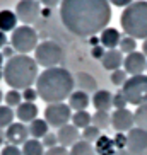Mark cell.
Instances as JSON below:
<instances>
[{
	"instance_id": "bcb514c9",
	"label": "cell",
	"mask_w": 147,
	"mask_h": 155,
	"mask_svg": "<svg viewBox=\"0 0 147 155\" xmlns=\"http://www.w3.org/2000/svg\"><path fill=\"white\" fill-rule=\"evenodd\" d=\"M4 140H5V131L2 130V128H0V145L4 143Z\"/></svg>"
},
{
	"instance_id": "7c38bea8",
	"label": "cell",
	"mask_w": 147,
	"mask_h": 155,
	"mask_svg": "<svg viewBox=\"0 0 147 155\" xmlns=\"http://www.w3.org/2000/svg\"><path fill=\"white\" fill-rule=\"evenodd\" d=\"M133 124H135L133 113H130L128 109H115V113L111 114V126L118 133L133 130Z\"/></svg>"
},
{
	"instance_id": "60d3db41",
	"label": "cell",
	"mask_w": 147,
	"mask_h": 155,
	"mask_svg": "<svg viewBox=\"0 0 147 155\" xmlns=\"http://www.w3.org/2000/svg\"><path fill=\"white\" fill-rule=\"evenodd\" d=\"M39 4L45 5L46 9H53V7H56L58 4H62V0H39Z\"/></svg>"
},
{
	"instance_id": "30bf717a",
	"label": "cell",
	"mask_w": 147,
	"mask_h": 155,
	"mask_svg": "<svg viewBox=\"0 0 147 155\" xmlns=\"http://www.w3.org/2000/svg\"><path fill=\"white\" fill-rule=\"evenodd\" d=\"M127 150L130 155H147V131L133 128L127 135Z\"/></svg>"
},
{
	"instance_id": "e0dca14e",
	"label": "cell",
	"mask_w": 147,
	"mask_h": 155,
	"mask_svg": "<svg viewBox=\"0 0 147 155\" xmlns=\"http://www.w3.org/2000/svg\"><path fill=\"white\" fill-rule=\"evenodd\" d=\"M92 104L97 111H106L108 113V109L113 106V94L110 91H104V89L96 91L94 96H92Z\"/></svg>"
},
{
	"instance_id": "f5cc1de1",
	"label": "cell",
	"mask_w": 147,
	"mask_h": 155,
	"mask_svg": "<svg viewBox=\"0 0 147 155\" xmlns=\"http://www.w3.org/2000/svg\"><path fill=\"white\" fill-rule=\"evenodd\" d=\"M2 99H4V94H2V91H0V102H2Z\"/></svg>"
},
{
	"instance_id": "484cf974",
	"label": "cell",
	"mask_w": 147,
	"mask_h": 155,
	"mask_svg": "<svg viewBox=\"0 0 147 155\" xmlns=\"http://www.w3.org/2000/svg\"><path fill=\"white\" fill-rule=\"evenodd\" d=\"M70 155H96V150H94L92 143H89V141H86V140H79L77 143L72 147Z\"/></svg>"
},
{
	"instance_id": "7dc6e473",
	"label": "cell",
	"mask_w": 147,
	"mask_h": 155,
	"mask_svg": "<svg viewBox=\"0 0 147 155\" xmlns=\"http://www.w3.org/2000/svg\"><path fill=\"white\" fill-rule=\"evenodd\" d=\"M115 155H130V153H128V150L125 148V150H116V153H115Z\"/></svg>"
},
{
	"instance_id": "1f68e13d",
	"label": "cell",
	"mask_w": 147,
	"mask_h": 155,
	"mask_svg": "<svg viewBox=\"0 0 147 155\" xmlns=\"http://www.w3.org/2000/svg\"><path fill=\"white\" fill-rule=\"evenodd\" d=\"M118 46H120V51H121V53L130 55V53H133V51H135V48H137V41H135L133 38L125 36V38H121V41H120Z\"/></svg>"
},
{
	"instance_id": "4dcf8cb0",
	"label": "cell",
	"mask_w": 147,
	"mask_h": 155,
	"mask_svg": "<svg viewBox=\"0 0 147 155\" xmlns=\"http://www.w3.org/2000/svg\"><path fill=\"white\" fill-rule=\"evenodd\" d=\"M82 140H86V141H89V143H96L97 141V138L101 137V130H97L96 126H87L86 130H82Z\"/></svg>"
},
{
	"instance_id": "9a60e30c",
	"label": "cell",
	"mask_w": 147,
	"mask_h": 155,
	"mask_svg": "<svg viewBox=\"0 0 147 155\" xmlns=\"http://www.w3.org/2000/svg\"><path fill=\"white\" fill-rule=\"evenodd\" d=\"M121 41V36H120V31L115 28H106L99 36V43H101L103 48H108V50H116V46Z\"/></svg>"
},
{
	"instance_id": "5bb4252c",
	"label": "cell",
	"mask_w": 147,
	"mask_h": 155,
	"mask_svg": "<svg viewBox=\"0 0 147 155\" xmlns=\"http://www.w3.org/2000/svg\"><path fill=\"white\" fill-rule=\"evenodd\" d=\"M56 138H58V145L67 148V147H74L77 143L79 138H80V133H79V130L74 124H65V126H62L58 130Z\"/></svg>"
},
{
	"instance_id": "816d5d0a",
	"label": "cell",
	"mask_w": 147,
	"mask_h": 155,
	"mask_svg": "<svg viewBox=\"0 0 147 155\" xmlns=\"http://www.w3.org/2000/svg\"><path fill=\"white\" fill-rule=\"evenodd\" d=\"M0 78H4V70H0Z\"/></svg>"
},
{
	"instance_id": "2e32d148",
	"label": "cell",
	"mask_w": 147,
	"mask_h": 155,
	"mask_svg": "<svg viewBox=\"0 0 147 155\" xmlns=\"http://www.w3.org/2000/svg\"><path fill=\"white\" fill-rule=\"evenodd\" d=\"M123 55H121V51L120 50H108L104 53V56L101 58V63L106 70H111V72H115V70H120L121 63H123Z\"/></svg>"
},
{
	"instance_id": "f6af8a7d",
	"label": "cell",
	"mask_w": 147,
	"mask_h": 155,
	"mask_svg": "<svg viewBox=\"0 0 147 155\" xmlns=\"http://www.w3.org/2000/svg\"><path fill=\"white\" fill-rule=\"evenodd\" d=\"M91 45H92V46H97V45H101V43H99V39H97L96 36H92V38H91Z\"/></svg>"
},
{
	"instance_id": "4316f807",
	"label": "cell",
	"mask_w": 147,
	"mask_h": 155,
	"mask_svg": "<svg viewBox=\"0 0 147 155\" xmlns=\"http://www.w3.org/2000/svg\"><path fill=\"white\" fill-rule=\"evenodd\" d=\"M111 124V116L106 111H96L92 114V126H96L97 130H106Z\"/></svg>"
},
{
	"instance_id": "d4e9b609",
	"label": "cell",
	"mask_w": 147,
	"mask_h": 155,
	"mask_svg": "<svg viewBox=\"0 0 147 155\" xmlns=\"http://www.w3.org/2000/svg\"><path fill=\"white\" fill-rule=\"evenodd\" d=\"M45 147H43V143L39 140H34V138H31V140H28L26 143L22 145V155H45V150H43Z\"/></svg>"
},
{
	"instance_id": "ac0fdd59",
	"label": "cell",
	"mask_w": 147,
	"mask_h": 155,
	"mask_svg": "<svg viewBox=\"0 0 147 155\" xmlns=\"http://www.w3.org/2000/svg\"><path fill=\"white\" fill-rule=\"evenodd\" d=\"M74 80H75V85L79 87V91L86 92V94L97 91L96 78L92 77V75H89V73H86V72H79L77 75H75V78H74Z\"/></svg>"
},
{
	"instance_id": "4fadbf2b",
	"label": "cell",
	"mask_w": 147,
	"mask_h": 155,
	"mask_svg": "<svg viewBox=\"0 0 147 155\" xmlns=\"http://www.w3.org/2000/svg\"><path fill=\"white\" fill-rule=\"evenodd\" d=\"M28 137H29V130L26 128L24 123H12L5 130V138L9 140L10 145H14V147L24 145L29 140Z\"/></svg>"
},
{
	"instance_id": "ffe728a7",
	"label": "cell",
	"mask_w": 147,
	"mask_h": 155,
	"mask_svg": "<svg viewBox=\"0 0 147 155\" xmlns=\"http://www.w3.org/2000/svg\"><path fill=\"white\" fill-rule=\"evenodd\" d=\"M17 15H15V12H12V10H0V31L2 32H9L15 31V28H17Z\"/></svg>"
},
{
	"instance_id": "b9f144b4",
	"label": "cell",
	"mask_w": 147,
	"mask_h": 155,
	"mask_svg": "<svg viewBox=\"0 0 147 155\" xmlns=\"http://www.w3.org/2000/svg\"><path fill=\"white\" fill-rule=\"evenodd\" d=\"M110 4H113L115 7H128L130 4H133V0H108Z\"/></svg>"
},
{
	"instance_id": "6da1fadb",
	"label": "cell",
	"mask_w": 147,
	"mask_h": 155,
	"mask_svg": "<svg viewBox=\"0 0 147 155\" xmlns=\"http://www.w3.org/2000/svg\"><path fill=\"white\" fill-rule=\"evenodd\" d=\"M60 17L72 34L92 38L110 24L111 7L108 0H62Z\"/></svg>"
},
{
	"instance_id": "9c48e42d",
	"label": "cell",
	"mask_w": 147,
	"mask_h": 155,
	"mask_svg": "<svg viewBox=\"0 0 147 155\" xmlns=\"http://www.w3.org/2000/svg\"><path fill=\"white\" fill-rule=\"evenodd\" d=\"M41 14V7L38 0H21L15 7V15L24 26L34 24Z\"/></svg>"
},
{
	"instance_id": "44dd1931",
	"label": "cell",
	"mask_w": 147,
	"mask_h": 155,
	"mask_svg": "<svg viewBox=\"0 0 147 155\" xmlns=\"http://www.w3.org/2000/svg\"><path fill=\"white\" fill-rule=\"evenodd\" d=\"M69 106L70 109H75V113L77 111H86V107L89 106V94H86L82 91L72 92L69 97Z\"/></svg>"
},
{
	"instance_id": "d590c367",
	"label": "cell",
	"mask_w": 147,
	"mask_h": 155,
	"mask_svg": "<svg viewBox=\"0 0 147 155\" xmlns=\"http://www.w3.org/2000/svg\"><path fill=\"white\" fill-rule=\"evenodd\" d=\"M38 97H39V96H38V91H36V89H32V87H29V89L22 91V99L26 101V102H34Z\"/></svg>"
},
{
	"instance_id": "8992f818",
	"label": "cell",
	"mask_w": 147,
	"mask_h": 155,
	"mask_svg": "<svg viewBox=\"0 0 147 155\" xmlns=\"http://www.w3.org/2000/svg\"><path fill=\"white\" fill-rule=\"evenodd\" d=\"M125 99L128 104L142 106L147 104V75H135L130 77L121 87Z\"/></svg>"
},
{
	"instance_id": "681fc988",
	"label": "cell",
	"mask_w": 147,
	"mask_h": 155,
	"mask_svg": "<svg viewBox=\"0 0 147 155\" xmlns=\"http://www.w3.org/2000/svg\"><path fill=\"white\" fill-rule=\"evenodd\" d=\"M41 14H43V15H45V17H48V15H50V10H48V9H46V10H43V12H41Z\"/></svg>"
},
{
	"instance_id": "db71d44e",
	"label": "cell",
	"mask_w": 147,
	"mask_h": 155,
	"mask_svg": "<svg viewBox=\"0 0 147 155\" xmlns=\"http://www.w3.org/2000/svg\"><path fill=\"white\" fill-rule=\"evenodd\" d=\"M145 70H147V68H145Z\"/></svg>"
},
{
	"instance_id": "d6a6232c",
	"label": "cell",
	"mask_w": 147,
	"mask_h": 155,
	"mask_svg": "<svg viewBox=\"0 0 147 155\" xmlns=\"http://www.w3.org/2000/svg\"><path fill=\"white\" fill-rule=\"evenodd\" d=\"M128 78H127V72L125 70H115V72H111V84H115V85H121L127 82Z\"/></svg>"
},
{
	"instance_id": "8fae6325",
	"label": "cell",
	"mask_w": 147,
	"mask_h": 155,
	"mask_svg": "<svg viewBox=\"0 0 147 155\" xmlns=\"http://www.w3.org/2000/svg\"><path fill=\"white\" fill-rule=\"evenodd\" d=\"M123 67L125 72L130 73L132 77L135 75H144V70L147 68V60L144 53H138V51H133L130 55H127V58L123 60Z\"/></svg>"
},
{
	"instance_id": "f546056e",
	"label": "cell",
	"mask_w": 147,
	"mask_h": 155,
	"mask_svg": "<svg viewBox=\"0 0 147 155\" xmlns=\"http://www.w3.org/2000/svg\"><path fill=\"white\" fill-rule=\"evenodd\" d=\"M4 99H5V102H7L9 107H19V106L22 104V94L19 91H14V89H10L4 96Z\"/></svg>"
},
{
	"instance_id": "3957f363",
	"label": "cell",
	"mask_w": 147,
	"mask_h": 155,
	"mask_svg": "<svg viewBox=\"0 0 147 155\" xmlns=\"http://www.w3.org/2000/svg\"><path fill=\"white\" fill-rule=\"evenodd\" d=\"M4 80L14 91H26L38 80V63L28 55H15L4 67Z\"/></svg>"
},
{
	"instance_id": "f35d334b",
	"label": "cell",
	"mask_w": 147,
	"mask_h": 155,
	"mask_svg": "<svg viewBox=\"0 0 147 155\" xmlns=\"http://www.w3.org/2000/svg\"><path fill=\"white\" fill-rule=\"evenodd\" d=\"M45 155H70V152H67L65 147H53V148H48L45 152Z\"/></svg>"
},
{
	"instance_id": "5b68a950",
	"label": "cell",
	"mask_w": 147,
	"mask_h": 155,
	"mask_svg": "<svg viewBox=\"0 0 147 155\" xmlns=\"http://www.w3.org/2000/svg\"><path fill=\"white\" fill-rule=\"evenodd\" d=\"M63 48L55 41H43L34 50V60L45 68H55L63 61Z\"/></svg>"
},
{
	"instance_id": "d6986e66",
	"label": "cell",
	"mask_w": 147,
	"mask_h": 155,
	"mask_svg": "<svg viewBox=\"0 0 147 155\" xmlns=\"http://www.w3.org/2000/svg\"><path fill=\"white\" fill-rule=\"evenodd\" d=\"M15 116H17L22 123H32L38 116V107L34 102H22V104L17 107L15 111Z\"/></svg>"
},
{
	"instance_id": "7bdbcfd3",
	"label": "cell",
	"mask_w": 147,
	"mask_h": 155,
	"mask_svg": "<svg viewBox=\"0 0 147 155\" xmlns=\"http://www.w3.org/2000/svg\"><path fill=\"white\" fill-rule=\"evenodd\" d=\"M14 53H15V50H14V48H12V46H5L4 50H2V55H4V58H5V56H7V58H9V60L12 58V56H15Z\"/></svg>"
},
{
	"instance_id": "f1b7e54d",
	"label": "cell",
	"mask_w": 147,
	"mask_h": 155,
	"mask_svg": "<svg viewBox=\"0 0 147 155\" xmlns=\"http://www.w3.org/2000/svg\"><path fill=\"white\" fill-rule=\"evenodd\" d=\"M15 113L9 106H0V128H9L14 121Z\"/></svg>"
},
{
	"instance_id": "ba28073f",
	"label": "cell",
	"mask_w": 147,
	"mask_h": 155,
	"mask_svg": "<svg viewBox=\"0 0 147 155\" xmlns=\"http://www.w3.org/2000/svg\"><path fill=\"white\" fill-rule=\"evenodd\" d=\"M72 119V109L69 104L63 102H56V104H48L45 109V121L48 123V126L53 128H62L65 124H69V121Z\"/></svg>"
},
{
	"instance_id": "c3c4849f",
	"label": "cell",
	"mask_w": 147,
	"mask_h": 155,
	"mask_svg": "<svg viewBox=\"0 0 147 155\" xmlns=\"http://www.w3.org/2000/svg\"><path fill=\"white\" fill-rule=\"evenodd\" d=\"M142 53H144V55L147 56V39H145V41H144V45H142Z\"/></svg>"
},
{
	"instance_id": "52a82bcc",
	"label": "cell",
	"mask_w": 147,
	"mask_h": 155,
	"mask_svg": "<svg viewBox=\"0 0 147 155\" xmlns=\"http://www.w3.org/2000/svg\"><path fill=\"white\" fill-rule=\"evenodd\" d=\"M10 41H12V48L19 55H28L38 48V34L29 26H21L15 28V31L12 32Z\"/></svg>"
},
{
	"instance_id": "277c9868",
	"label": "cell",
	"mask_w": 147,
	"mask_h": 155,
	"mask_svg": "<svg viewBox=\"0 0 147 155\" xmlns=\"http://www.w3.org/2000/svg\"><path fill=\"white\" fill-rule=\"evenodd\" d=\"M125 34L133 39H147V2H133L125 7L120 17Z\"/></svg>"
},
{
	"instance_id": "836d02e7",
	"label": "cell",
	"mask_w": 147,
	"mask_h": 155,
	"mask_svg": "<svg viewBox=\"0 0 147 155\" xmlns=\"http://www.w3.org/2000/svg\"><path fill=\"white\" fill-rule=\"evenodd\" d=\"M127 104H128V102H127V99H125V96H123L121 91H118L116 94H113V106H115L116 109H125Z\"/></svg>"
},
{
	"instance_id": "e575fe53",
	"label": "cell",
	"mask_w": 147,
	"mask_h": 155,
	"mask_svg": "<svg viewBox=\"0 0 147 155\" xmlns=\"http://www.w3.org/2000/svg\"><path fill=\"white\" fill-rule=\"evenodd\" d=\"M41 143L46 148H53V147H58V138H56V135H53V133H48V135L41 140Z\"/></svg>"
},
{
	"instance_id": "ee69618b",
	"label": "cell",
	"mask_w": 147,
	"mask_h": 155,
	"mask_svg": "<svg viewBox=\"0 0 147 155\" xmlns=\"http://www.w3.org/2000/svg\"><path fill=\"white\" fill-rule=\"evenodd\" d=\"M5 46H7V36H5V32L0 31V48L4 50Z\"/></svg>"
},
{
	"instance_id": "83f0119b",
	"label": "cell",
	"mask_w": 147,
	"mask_h": 155,
	"mask_svg": "<svg viewBox=\"0 0 147 155\" xmlns=\"http://www.w3.org/2000/svg\"><path fill=\"white\" fill-rule=\"evenodd\" d=\"M133 119H135V124H137V128H140V130H145V131H147V104L138 106L137 111L133 113Z\"/></svg>"
},
{
	"instance_id": "ab89813d",
	"label": "cell",
	"mask_w": 147,
	"mask_h": 155,
	"mask_svg": "<svg viewBox=\"0 0 147 155\" xmlns=\"http://www.w3.org/2000/svg\"><path fill=\"white\" fill-rule=\"evenodd\" d=\"M104 48H103L101 45H97V46H92V50H91V56L92 58H97V60H101L103 56H104Z\"/></svg>"
},
{
	"instance_id": "74e56055",
	"label": "cell",
	"mask_w": 147,
	"mask_h": 155,
	"mask_svg": "<svg viewBox=\"0 0 147 155\" xmlns=\"http://www.w3.org/2000/svg\"><path fill=\"white\" fill-rule=\"evenodd\" d=\"M0 155H22V150L19 148V147H14V145H5L2 148V153Z\"/></svg>"
},
{
	"instance_id": "7402d4cb",
	"label": "cell",
	"mask_w": 147,
	"mask_h": 155,
	"mask_svg": "<svg viewBox=\"0 0 147 155\" xmlns=\"http://www.w3.org/2000/svg\"><path fill=\"white\" fill-rule=\"evenodd\" d=\"M94 150L96 153L99 155H115L116 153V147H115V141L108 137H99L97 141L94 143Z\"/></svg>"
},
{
	"instance_id": "7a4b0ae2",
	"label": "cell",
	"mask_w": 147,
	"mask_h": 155,
	"mask_svg": "<svg viewBox=\"0 0 147 155\" xmlns=\"http://www.w3.org/2000/svg\"><path fill=\"white\" fill-rule=\"evenodd\" d=\"M74 80L72 73L67 68L55 67V68H46L38 75L36 91L39 99H43L46 104H56L63 102L67 97L74 92Z\"/></svg>"
},
{
	"instance_id": "f907efd6",
	"label": "cell",
	"mask_w": 147,
	"mask_h": 155,
	"mask_svg": "<svg viewBox=\"0 0 147 155\" xmlns=\"http://www.w3.org/2000/svg\"><path fill=\"white\" fill-rule=\"evenodd\" d=\"M2 63H4V55H2V51H0V67H2Z\"/></svg>"
},
{
	"instance_id": "8d00e7d4",
	"label": "cell",
	"mask_w": 147,
	"mask_h": 155,
	"mask_svg": "<svg viewBox=\"0 0 147 155\" xmlns=\"http://www.w3.org/2000/svg\"><path fill=\"white\" fill-rule=\"evenodd\" d=\"M113 141H115L116 150H125L127 148V135H123V133H116Z\"/></svg>"
},
{
	"instance_id": "cb8c5ba5",
	"label": "cell",
	"mask_w": 147,
	"mask_h": 155,
	"mask_svg": "<svg viewBox=\"0 0 147 155\" xmlns=\"http://www.w3.org/2000/svg\"><path fill=\"white\" fill-rule=\"evenodd\" d=\"M72 124L77 130H86L87 126L92 124V114H89L87 111H77V113L72 114Z\"/></svg>"
},
{
	"instance_id": "603a6c76",
	"label": "cell",
	"mask_w": 147,
	"mask_h": 155,
	"mask_svg": "<svg viewBox=\"0 0 147 155\" xmlns=\"http://www.w3.org/2000/svg\"><path fill=\"white\" fill-rule=\"evenodd\" d=\"M29 135H31L34 140H39V138H45L48 135V123H46L45 119H34L32 123H29Z\"/></svg>"
}]
</instances>
